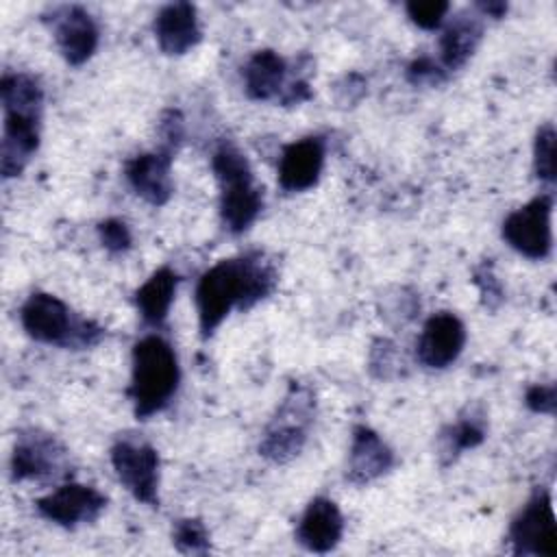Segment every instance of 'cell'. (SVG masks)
I'll use <instances>...</instances> for the list:
<instances>
[{"label":"cell","instance_id":"ffe728a7","mask_svg":"<svg viewBox=\"0 0 557 557\" xmlns=\"http://www.w3.org/2000/svg\"><path fill=\"white\" fill-rule=\"evenodd\" d=\"M176 287H178V274L172 268H159L135 292V305L146 324L161 326L165 322Z\"/></svg>","mask_w":557,"mask_h":557},{"label":"cell","instance_id":"9a60e30c","mask_svg":"<svg viewBox=\"0 0 557 557\" xmlns=\"http://www.w3.org/2000/svg\"><path fill=\"white\" fill-rule=\"evenodd\" d=\"M344 533V518L339 507L324 496H315L307 509L302 511L298 527H296V540L313 553H329L333 550Z\"/></svg>","mask_w":557,"mask_h":557},{"label":"cell","instance_id":"8fae6325","mask_svg":"<svg viewBox=\"0 0 557 557\" xmlns=\"http://www.w3.org/2000/svg\"><path fill=\"white\" fill-rule=\"evenodd\" d=\"M463 344H466L463 322L450 311H440L424 322L418 346H416V355L424 368L442 370L457 361V357L463 350Z\"/></svg>","mask_w":557,"mask_h":557},{"label":"cell","instance_id":"30bf717a","mask_svg":"<svg viewBox=\"0 0 557 557\" xmlns=\"http://www.w3.org/2000/svg\"><path fill=\"white\" fill-rule=\"evenodd\" d=\"M104 494L83 483H65L37 500L39 513L65 529L94 522L104 511Z\"/></svg>","mask_w":557,"mask_h":557},{"label":"cell","instance_id":"5bb4252c","mask_svg":"<svg viewBox=\"0 0 557 557\" xmlns=\"http://www.w3.org/2000/svg\"><path fill=\"white\" fill-rule=\"evenodd\" d=\"M324 168L322 137H302L285 146L278 159V185L285 191L311 189Z\"/></svg>","mask_w":557,"mask_h":557},{"label":"cell","instance_id":"8992f818","mask_svg":"<svg viewBox=\"0 0 557 557\" xmlns=\"http://www.w3.org/2000/svg\"><path fill=\"white\" fill-rule=\"evenodd\" d=\"M313 418V400L305 392H294L285 398L276 418L265 429L259 453L270 461L285 463L294 459L307 440V429Z\"/></svg>","mask_w":557,"mask_h":557},{"label":"cell","instance_id":"d4e9b609","mask_svg":"<svg viewBox=\"0 0 557 557\" xmlns=\"http://www.w3.org/2000/svg\"><path fill=\"white\" fill-rule=\"evenodd\" d=\"M450 4L444 0H424V2H407L405 11L411 17V22L424 30L440 28Z\"/></svg>","mask_w":557,"mask_h":557},{"label":"cell","instance_id":"52a82bcc","mask_svg":"<svg viewBox=\"0 0 557 557\" xmlns=\"http://www.w3.org/2000/svg\"><path fill=\"white\" fill-rule=\"evenodd\" d=\"M117 481L144 505H159V455L154 446L135 437H120L111 446Z\"/></svg>","mask_w":557,"mask_h":557},{"label":"cell","instance_id":"484cf974","mask_svg":"<svg viewBox=\"0 0 557 557\" xmlns=\"http://www.w3.org/2000/svg\"><path fill=\"white\" fill-rule=\"evenodd\" d=\"M98 237H100L102 246L109 252H124L133 244V237H131V231H128L126 222H122L117 218H109V220L100 222L98 224Z\"/></svg>","mask_w":557,"mask_h":557},{"label":"cell","instance_id":"603a6c76","mask_svg":"<svg viewBox=\"0 0 557 557\" xmlns=\"http://www.w3.org/2000/svg\"><path fill=\"white\" fill-rule=\"evenodd\" d=\"M555 128L553 124H544L537 135H535V146H533V168H535V176L542 183H553L557 176L555 170Z\"/></svg>","mask_w":557,"mask_h":557},{"label":"cell","instance_id":"cb8c5ba5","mask_svg":"<svg viewBox=\"0 0 557 557\" xmlns=\"http://www.w3.org/2000/svg\"><path fill=\"white\" fill-rule=\"evenodd\" d=\"M172 542L181 553H205L209 550V533L196 518L178 520L172 531Z\"/></svg>","mask_w":557,"mask_h":557},{"label":"cell","instance_id":"9c48e42d","mask_svg":"<svg viewBox=\"0 0 557 557\" xmlns=\"http://www.w3.org/2000/svg\"><path fill=\"white\" fill-rule=\"evenodd\" d=\"M516 555H557V524L546 490H535L509 527Z\"/></svg>","mask_w":557,"mask_h":557},{"label":"cell","instance_id":"e0dca14e","mask_svg":"<svg viewBox=\"0 0 557 557\" xmlns=\"http://www.w3.org/2000/svg\"><path fill=\"white\" fill-rule=\"evenodd\" d=\"M63 461V450L54 437L30 431L22 433L15 440L11 455V476L13 481L41 479L54 474Z\"/></svg>","mask_w":557,"mask_h":557},{"label":"cell","instance_id":"ac0fdd59","mask_svg":"<svg viewBox=\"0 0 557 557\" xmlns=\"http://www.w3.org/2000/svg\"><path fill=\"white\" fill-rule=\"evenodd\" d=\"M394 463L389 446L368 426L352 431V446L348 455V479L352 483H370L385 474Z\"/></svg>","mask_w":557,"mask_h":557},{"label":"cell","instance_id":"6da1fadb","mask_svg":"<svg viewBox=\"0 0 557 557\" xmlns=\"http://www.w3.org/2000/svg\"><path fill=\"white\" fill-rule=\"evenodd\" d=\"M276 285L274 268L259 255L222 259L211 265L196 285L200 335L209 337L233 311H246L263 300Z\"/></svg>","mask_w":557,"mask_h":557},{"label":"cell","instance_id":"4fadbf2b","mask_svg":"<svg viewBox=\"0 0 557 557\" xmlns=\"http://www.w3.org/2000/svg\"><path fill=\"white\" fill-rule=\"evenodd\" d=\"M172 150L159 148L154 152H144L133 157L126 168V181L133 187L137 196H141L146 202L161 207L170 200L174 185H172Z\"/></svg>","mask_w":557,"mask_h":557},{"label":"cell","instance_id":"2e32d148","mask_svg":"<svg viewBox=\"0 0 557 557\" xmlns=\"http://www.w3.org/2000/svg\"><path fill=\"white\" fill-rule=\"evenodd\" d=\"M152 30L165 54H185L202 37L196 7L189 2H170L161 7L154 15Z\"/></svg>","mask_w":557,"mask_h":557},{"label":"cell","instance_id":"3957f363","mask_svg":"<svg viewBox=\"0 0 557 557\" xmlns=\"http://www.w3.org/2000/svg\"><path fill=\"white\" fill-rule=\"evenodd\" d=\"M128 396L139 420L159 413L174 396L181 368L174 348L161 335H146L135 342L131 355Z\"/></svg>","mask_w":557,"mask_h":557},{"label":"cell","instance_id":"7402d4cb","mask_svg":"<svg viewBox=\"0 0 557 557\" xmlns=\"http://www.w3.org/2000/svg\"><path fill=\"white\" fill-rule=\"evenodd\" d=\"M485 440V420L470 411V416H461L455 424H450L442 433V453L448 459H455L461 450L474 448Z\"/></svg>","mask_w":557,"mask_h":557},{"label":"cell","instance_id":"f1b7e54d","mask_svg":"<svg viewBox=\"0 0 557 557\" xmlns=\"http://www.w3.org/2000/svg\"><path fill=\"white\" fill-rule=\"evenodd\" d=\"M479 9L490 15V17H503L507 13V4L505 2H481Z\"/></svg>","mask_w":557,"mask_h":557},{"label":"cell","instance_id":"ba28073f","mask_svg":"<svg viewBox=\"0 0 557 557\" xmlns=\"http://www.w3.org/2000/svg\"><path fill=\"white\" fill-rule=\"evenodd\" d=\"M553 196L540 194L524 207L511 211L503 222V239L527 259H546L553 250Z\"/></svg>","mask_w":557,"mask_h":557},{"label":"cell","instance_id":"4316f807","mask_svg":"<svg viewBox=\"0 0 557 557\" xmlns=\"http://www.w3.org/2000/svg\"><path fill=\"white\" fill-rule=\"evenodd\" d=\"M555 385H531L524 394V403L535 413H553L555 411Z\"/></svg>","mask_w":557,"mask_h":557},{"label":"cell","instance_id":"277c9868","mask_svg":"<svg viewBox=\"0 0 557 557\" xmlns=\"http://www.w3.org/2000/svg\"><path fill=\"white\" fill-rule=\"evenodd\" d=\"M213 174L220 183V218L226 231L244 233L261 213L263 196L246 154L231 141H222L211 157Z\"/></svg>","mask_w":557,"mask_h":557},{"label":"cell","instance_id":"83f0119b","mask_svg":"<svg viewBox=\"0 0 557 557\" xmlns=\"http://www.w3.org/2000/svg\"><path fill=\"white\" fill-rule=\"evenodd\" d=\"M407 76L411 83L420 85V83H437L442 78V72L429 57H420L409 65Z\"/></svg>","mask_w":557,"mask_h":557},{"label":"cell","instance_id":"7a4b0ae2","mask_svg":"<svg viewBox=\"0 0 557 557\" xmlns=\"http://www.w3.org/2000/svg\"><path fill=\"white\" fill-rule=\"evenodd\" d=\"M4 107V135L0 170L4 178L22 174L28 159L39 148V122L44 91L35 76L26 72H7L0 85Z\"/></svg>","mask_w":557,"mask_h":557},{"label":"cell","instance_id":"5b68a950","mask_svg":"<svg viewBox=\"0 0 557 557\" xmlns=\"http://www.w3.org/2000/svg\"><path fill=\"white\" fill-rule=\"evenodd\" d=\"M20 320L33 339L63 348H87L102 335L100 326L74 318L61 298L46 292H33L26 298L20 309Z\"/></svg>","mask_w":557,"mask_h":557},{"label":"cell","instance_id":"7c38bea8","mask_svg":"<svg viewBox=\"0 0 557 557\" xmlns=\"http://www.w3.org/2000/svg\"><path fill=\"white\" fill-rule=\"evenodd\" d=\"M52 33L59 52L70 65H83L98 48V26L83 7L70 4L54 9Z\"/></svg>","mask_w":557,"mask_h":557},{"label":"cell","instance_id":"d6986e66","mask_svg":"<svg viewBox=\"0 0 557 557\" xmlns=\"http://www.w3.org/2000/svg\"><path fill=\"white\" fill-rule=\"evenodd\" d=\"M287 63L274 50L255 52L244 65V87L252 100L278 98L285 89Z\"/></svg>","mask_w":557,"mask_h":557},{"label":"cell","instance_id":"44dd1931","mask_svg":"<svg viewBox=\"0 0 557 557\" xmlns=\"http://www.w3.org/2000/svg\"><path fill=\"white\" fill-rule=\"evenodd\" d=\"M481 24L476 17L457 15L440 37V61L446 70H459L472 57L481 41Z\"/></svg>","mask_w":557,"mask_h":557}]
</instances>
